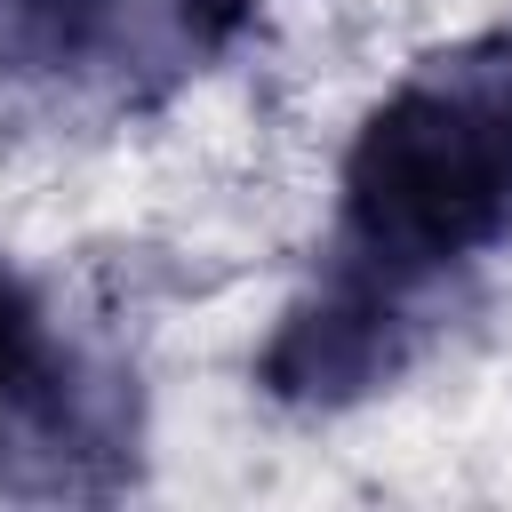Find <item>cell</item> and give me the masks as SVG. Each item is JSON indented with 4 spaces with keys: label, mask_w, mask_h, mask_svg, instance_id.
Returning a JSON list of instances; mask_svg holds the SVG:
<instances>
[{
    "label": "cell",
    "mask_w": 512,
    "mask_h": 512,
    "mask_svg": "<svg viewBox=\"0 0 512 512\" xmlns=\"http://www.w3.org/2000/svg\"><path fill=\"white\" fill-rule=\"evenodd\" d=\"M512 240V32L424 56L352 136L336 264L416 312V296Z\"/></svg>",
    "instance_id": "cell-1"
},
{
    "label": "cell",
    "mask_w": 512,
    "mask_h": 512,
    "mask_svg": "<svg viewBox=\"0 0 512 512\" xmlns=\"http://www.w3.org/2000/svg\"><path fill=\"white\" fill-rule=\"evenodd\" d=\"M240 24V0H0V80L16 88H128L136 72H192Z\"/></svg>",
    "instance_id": "cell-2"
},
{
    "label": "cell",
    "mask_w": 512,
    "mask_h": 512,
    "mask_svg": "<svg viewBox=\"0 0 512 512\" xmlns=\"http://www.w3.org/2000/svg\"><path fill=\"white\" fill-rule=\"evenodd\" d=\"M120 440V384L88 376V360L48 336L32 288L0 272V488H32V456L48 464V488H96L80 464Z\"/></svg>",
    "instance_id": "cell-3"
}]
</instances>
